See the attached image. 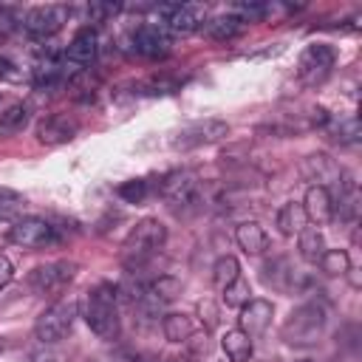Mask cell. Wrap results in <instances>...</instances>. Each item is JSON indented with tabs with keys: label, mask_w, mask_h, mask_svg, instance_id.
<instances>
[{
	"label": "cell",
	"mask_w": 362,
	"mask_h": 362,
	"mask_svg": "<svg viewBox=\"0 0 362 362\" xmlns=\"http://www.w3.org/2000/svg\"><path fill=\"white\" fill-rule=\"evenodd\" d=\"M116 286L113 283H96L85 297V322L99 339H116L122 331L119 303H116Z\"/></svg>",
	"instance_id": "cell-1"
},
{
	"label": "cell",
	"mask_w": 362,
	"mask_h": 362,
	"mask_svg": "<svg viewBox=\"0 0 362 362\" xmlns=\"http://www.w3.org/2000/svg\"><path fill=\"white\" fill-rule=\"evenodd\" d=\"M325 308L320 303H303L283 322V339L288 345H314L325 331Z\"/></svg>",
	"instance_id": "cell-2"
},
{
	"label": "cell",
	"mask_w": 362,
	"mask_h": 362,
	"mask_svg": "<svg viewBox=\"0 0 362 362\" xmlns=\"http://www.w3.org/2000/svg\"><path fill=\"white\" fill-rule=\"evenodd\" d=\"M74 320H76V300L74 297L57 300L51 308H45L40 314V320L34 325V337L42 345H54L68 337V331L74 328Z\"/></svg>",
	"instance_id": "cell-3"
},
{
	"label": "cell",
	"mask_w": 362,
	"mask_h": 362,
	"mask_svg": "<svg viewBox=\"0 0 362 362\" xmlns=\"http://www.w3.org/2000/svg\"><path fill=\"white\" fill-rule=\"evenodd\" d=\"M167 240V226L158 218H141L124 238V255L127 257H150L156 255Z\"/></svg>",
	"instance_id": "cell-4"
},
{
	"label": "cell",
	"mask_w": 362,
	"mask_h": 362,
	"mask_svg": "<svg viewBox=\"0 0 362 362\" xmlns=\"http://www.w3.org/2000/svg\"><path fill=\"white\" fill-rule=\"evenodd\" d=\"M156 11L164 17L161 28H164V31H170V34H175V37H187V34L198 31V28L204 25V20H206V8H204L201 3L158 6Z\"/></svg>",
	"instance_id": "cell-5"
},
{
	"label": "cell",
	"mask_w": 362,
	"mask_h": 362,
	"mask_svg": "<svg viewBox=\"0 0 362 362\" xmlns=\"http://www.w3.org/2000/svg\"><path fill=\"white\" fill-rule=\"evenodd\" d=\"M76 274V263L71 260H51L28 272V286L37 294H57L62 291Z\"/></svg>",
	"instance_id": "cell-6"
},
{
	"label": "cell",
	"mask_w": 362,
	"mask_h": 362,
	"mask_svg": "<svg viewBox=\"0 0 362 362\" xmlns=\"http://www.w3.org/2000/svg\"><path fill=\"white\" fill-rule=\"evenodd\" d=\"M334 62H337V54H334L331 45H325V42H311V45H305L303 54H300L297 76H300L303 82H308V85H317V82H322V79L331 74Z\"/></svg>",
	"instance_id": "cell-7"
},
{
	"label": "cell",
	"mask_w": 362,
	"mask_h": 362,
	"mask_svg": "<svg viewBox=\"0 0 362 362\" xmlns=\"http://www.w3.org/2000/svg\"><path fill=\"white\" fill-rule=\"evenodd\" d=\"M8 238H11V243H17L23 249H40V246L54 243L59 235H57V226H51L45 218L28 215V218H17L11 223Z\"/></svg>",
	"instance_id": "cell-8"
},
{
	"label": "cell",
	"mask_w": 362,
	"mask_h": 362,
	"mask_svg": "<svg viewBox=\"0 0 362 362\" xmlns=\"http://www.w3.org/2000/svg\"><path fill=\"white\" fill-rule=\"evenodd\" d=\"M68 6H57V3H45V6H34L28 14H25V31L31 34V37H40V40H45V37H54L62 25H65V20H68Z\"/></svg>",
	"instance_id": "cell-9"
},
{
	"label": "cell",
	"mask_w": 362,
	"mask_h": 362,
	"mask_svg": "<svg viewBox=\"0 0 362 362\" xmlns=\"http://www.w3.org/2000/svg\"><path fill=\"white\" fill-rule=\"evenodd\" d=\"M226 133H229V124L226 122H221V119H201V122H192V124L181 127L173 144L178 150H192V147L212 144V141L223 139Z\"/></svg>",
	"instance_id": "cell-10"
},
{
	"label": "cell",
	"mask_w": 362,
	"mask_h": 362,
	"mask_svg": "<svg viewBox=\"0 0 362 362\" xmlns=\"http://www.w3.org/2000/svg\"><path fill=\"white\" fill-rule=\"evenodd\" d=\"M96 51H99V37L90 25L79 28L74 34V40L68 42V51H65V71L76 74V71H85L88 65H93L96 59Z\"/></svg>",
	"instance_id": "cell-11"
},
{
	"label": "cell",
	"mask_w": 362,
	"mask_h": 362,
	"mask_svg": "<svg viewBox=\"0 0 362 362\" xmlns=\"http://www.w3.org/2000/svg\"><path fill=\"white\" fill-rule=\"evenodd\" d=\"M158 195L170 204V206H187V204H195L198 198V181L192 173L187 170H175L170 175L161 178L158 184Z\"/></svg>",
	"instance_id": "cell-12"
},
{
	"label": "cell",
	"mask_w": 362,
	"mask_h": 362,
	"mask_svg": "<svg viewBox=\"0 0 362 362\" xmlns=\"http://www.w3.org/2000/svg\"><path fill=\"white\" fill-rule=\"evenodd\" d=\"M79 130V122L71 119L68 113H54V116H45L40 124H37V141L40 144H48V147H57V144H68Z\"/></svg>",
	"instance_id": "cell-13"
},
{
	"label": "cell",
	"mask_w": 362,
	"mask_h": 362,
	"mask_svg": "<svg viewBox=\"0 0 362 362\" xmlns=\"http://www.w3.org/2000/svg\"><path fill=\"white\" fill-rule=\"evenodd\" d=\"M133 48L141 54V57H167L170 54V34L156 25V23H144L133 31Z\"/></svg>",
	"instance_id": "cell-14"
},
{
	"label": "cell",
	"mask_w": 362,
	"mask_h": 362,
	"mask_svg": "<svg viewBox=\"0 0 362 362\" xmlns=\"http://www.w3.org/2000/svg\"><path fill=\"white\" fill-rule=\"evenodd\" d=\"M274 314V305L269 300H249L246 305H240V317H238V328L249 337H257L269 328Z\"/></svg>",
	"instance_id": "cell-15"
},
{
	"label": "cell",
	"mask_w": 362,
	"mask_h": 362,
	"mask_svg": "<svg viewBox=\"0 0 362 362\" xmlns=\"http://www.w3.org/2000/svg\"><path fill=\"white\" fill-rule=\"evenodd\" d=\"M303 175L308 178V181H314V187H331V184H337L339 178H342V170L337 167V161L334 158H328L325 153H314V156H308L305 161H303Z\"/></svg>",
	"instance_id": "cell-16"
},
{
	"label": "cell",
	"mask_w": 362,
	"mask_h": 362,
	"mask_svg": "<svg viewBox=\"0 0 362 362\" xmlns=\"http://www.w3.org/2000/svg\"><path fill=\"white\" fill-rule=\"evenodd\" d=\"M303 212H305V218L308 221H314L317 226H322V223H328L331 218H334V198H331V192L325 189V187H308L305 189V198H303Z\"/></svg>",
	"instance_id": "cell-17"
},
{
	"label": "cell",
	"mask_w": 362,
	"mask_h": 362,
	"mask_svg": "<svg viewBox=\"0 0 362 362\" xmlns=\"http://www.w3.org/2000/svg\"><path fill=\"white\" fill-rule=\"evenodd\" d=\"M235 240L246 255H263L269 249V235L257 221H243L235 229Z\"/></svg>",
	"instance_id": "cell-18"
},
{
	"label": "cell",
	"mask_w": 362,
	"mask_h": 362,
	"mask_svg": "<svg viewBox=\"0 0 362 362\" xmlns=\"http://www.w3.org/2000/svg\"><path fill=\"white\" fill-rule=\"evenodd\" d=\"M221 348H223V354H226L229 362H249L252 359V351H255L252 337L243 334L240 328H229L221 337Z\"/></svg>",
	"instance_id": "cell-19"
},
{
	"label": "cell",
	"mask_w": 362,
	"mask_h": 362,
	"mask_svg": "<svg viewBox=\"0 0 362 362\" xmlns=\"http://www.w3.org/2000/svg\"><path fill=\"white\" fill-rule=\"evenodd\" d=\"M243 20L240 17H235L232 11H226V14H218L215 20H209V23H204V31H206V37L209 40H215V42H226V40H235L240 31H243Z\"/></svg>",
	"instance_id": "cell-20"
},
{
	"label": "cell",
	"mask_w": 362,
	"mask_h": 362,
	"mask_svg": "<svg viewBox=\"0 0 362 362\" xmlns=\"http://www.w3.org/2000/svg\"><path fill=\"white\" fill-rule=\"evenodd\" d=\"M297 249H300V257L305 263H320V257L325 255V238L317 226H303L300 235H297Z\"/></svg>",
	"instance_id": "cell-21"
},
{
	"label": "cell",
	"mask_w": 362,
	"mask_h": 362,
	"mask_svg": "<svg viewBox=\"0 0 362 362\" xmlns=\"http://www.w3.org/2000/svg\"><path fill=\"white\" fill-rule=\"evenodd\" d=\"M305 212H303V204H283L280 209H277V218H274V223H277V232L280 235H286V238H291V235H300V229L305 226Z\"/></svg>",
	"instance_id": "cell-22"
},
{
	"label": "cell",
	"mask_w": 362,
	"mask_h": 362,
	"mask_svg": "<svg viewBox=\"0 0 362 362\" xmlns=\"http://www.w3.org/2000/svg\"><path fill=\"white\" fill-rule=\"evenodd\" d=\"M161 331H164V337L170 342H189L192 334H195V322H192V317L173 311V314H167L161 320Z\"/></svg>",
	"instance_id": "cell-23"
},
{
	"label": "cell",
	"mask_w": 362,
	"mask_h": 362,
	"mask_svg": "<svg viewBox=\"0 0 362 362\" xmlns=\"http://www.w3.org/2000/svg\"><path fill=\"white\" fill-rule=\"evenodd\" d=\"M25 122H28V105H23V102L8 105V107L0 113V136L6 139V136L20 133V130L25 127Z\"/></svg>",
	"instance_id": "cell-24"
},
{
	"label": "cell",
	"mask_w": 362,
	"mask_h": 362,
	"mask_svg": "<svg viewBox=\"0 0 362 362\" xmlns=\"http://www.w3.org/2000/svg\"><path fill=\"white\" fill-rule=\"evenodd\" d=\"M238 274H240V263H238V257H232V255L218 257L215 266H212V283H215L218 291H223Z\"/></svg>",
	"instance_id": "cell-25"
},
{
	"label": "cell",
	"mask_w": 362,
	"mask_h": 362,
	"mask_svg": "<svg viewBox=\"0 0 362 362\" xmlns=\"http://www.w3.org/2000/svg\"><path fill=\"white\" fill-rule=\"evenodd\" d=\"M221 300H223L226 305H232V308L246 305V303L252 300V286H249V280H246L243 274H238V277L221 291Z\"/></svg>",
	"instance_id": "cell-26"
},
{
	"label": "cell",
	"mask_w": 362,
	"mask_h": 362,
	"mask_svg": "<svg viewBox=\"0 0 362 362\" xmlns=\"http://www.w3.org/2000/svg\"><path fill=\"white\" fill-rule=\"evenodd\" d=\"M320 269L325 274H348L351 272V257L345 249H325V255L320 257Z\"/></svg>",
	"instance_id": "cell-27"
},
{
	"label": "cell",
	"mask_w": 362,
	"mask_h": 362,
	"mask_svg": "<svg viewBox=\"0 0 362 362\" xmlns=\"http://www.w3.org/2000/svg\"><path fill=\"white\" fill-rule=\"evenodd\" d=\"M20 209H23V195L8 189V187H0V221H11L14 223Z\"/></svg>",
	"instance_id": "cell-28"
},
{
	"label": "cell",
	"mask_w": 362,
	"mask_h": 362,
	"mask_svg": "<svg viewBox=\"0 0 362 362\" xmlns=\"http://www.w3.org/2000/svg\"><path fill=\"white\" fill-rule=\"evenodd\" d=\"M147 189H150V187H147L144 178H133V181H124V184L116 187L119 198L127 201V204H141V201L147 198Z\"/></svg>",
	"instance_id": "cell-29"
},
{
	"label": "cell",
	"mask_w": 362,
	"mask_h": 362,
	"mask_svg": "<svg viewBox=\"0 0 362 362\" xmlns=\"http://www.w3.org/2000/svg\"><path fill=\"white\" fill-rule=\"evenodd\" d=\"M11 280H14V266L6 255H0V288H6Z\"/></svg>",
	"instance_id": "cell-30"
},
{
	"label": "cell",
	"mask_w": 362,
	"mask_h": 362,
	"mask_svg": "<svg viewBox=\"0 0 362 362\" xmlns=\"http://www.w3.org/2000/svg\"><path fill=\"white\" fill-rule=\"evenodd\" d=\"M198 311H201V317L206 314V325H215V322H218V308H215L209 300H201V303H198Z\"/></svg>",
	"instance_id": "cell-31"
},
{
	"label": "cell",
	"mask_w": 362,
	"mask_h": 362,
	"mask_svg": "<svg viewBox=\"0 0 362 362\" xmlns=\"http://www.w3.org/2000/svg\"><path fill=\"white\" fill-rule=\"evenodd\" d=\"M14 74H17L14 62H11V59H6V57H0V79H11Z\"/></svg>",
	"instance_id": "cell-32"
},
{
	"label": "cell",
	"mask_w": 362,
	"mask_h": 362,
	"mask_svg": "<svg viewBox=\"0 0 362 362\" xmlns=\"http://www.w3.org/2000/svg\"><path fill=\"white\" fill-rule=\"evenodd\" d=\"M25 362H57V356L54 354H48V351H37V354H28V359Z\"/></svg>",
	"instance_id": "cell-33"
},
{
	"label": "cell",
	"mask_w": 362,
	"mask_h": 362,
	"mask_svg": "<svg viewBox=\"0 0 362 362\" xmlns=\"http://www.w3.org/2000/svg\"><path fill=\"white\" fill-rule=\"evenodd\" d=\"M300 362H311V359H300Z\"/></svg>",
	"instance_id": "cell-34"
}]
</instances>
